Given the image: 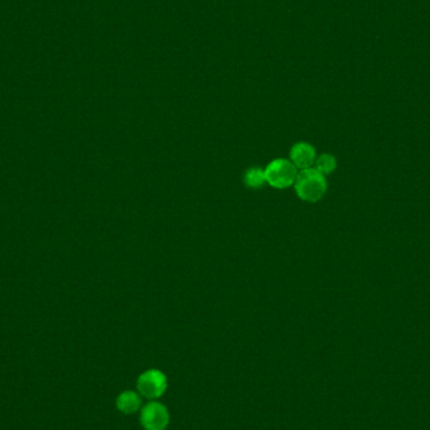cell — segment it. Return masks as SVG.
<instances>
[{
  "label": "cell",
  "instance_id": "6da1fadb",
  "mask_svg": "<svg viewBox=\"0 0 430 430\" xmlns=\"http://www.w3.org/2000/svg\"><path fill=\"white\" fill-rule=\"evenodd\" d=\"M295 190L301 200L307 203H316L324 198L327 192V181L324 175L318 172L315 167L306 169L298 172Z\"/></svg>",
  "mask_w": 430,
  "mask_h": 430
},
{
  "label": "cell",
  "instance_id": "7a4b0ae2",
  "mask_svg": "<svg viewBox=\"0 0 430 430\" xmlns=\"http://www.w3.org/2000/svg\"><path fill=\"white\" fill-rule=\"evenodd\" d=\"M298 170L291 160L276 159L265 169V183L276 189H286L295 185Z\"/></svg>",
  "mask_w": 430,
  "mask_h": 430
},
{
  "label": "cell",
  "instance_id": "3957f363",
  "mask_svg": "<svg viewBox=\"0 0 430 430\" xmlns=\"http://www.w3.org/2000/svg\"><path fill=\"white\" fill-rule=\"evenodd\" d=\"M167 388L166 377L160 370L145 371L140 375L138 380V390L141 397H147L150 400H155L165 392Z\"/></svg>",
  "mask_w": 430,
  "mask_h": 430
},
{
  "label": "cell",
  "instance_id": "277c9868",
  "mask_svg": "<svg viewBox=\"0 0 430 430\" xmlns=\"http://www.w3.org/2000/svg\"><path fill=\"white\" fill-rule=\"evenodd\" d=\"M140 420L145 430H165L170 422V415L163 404L150 402L142 408Z\"/></svg>",
  "mask_w": 430,
  "mask_h": 430
},
{
  "label": "cell",
  "instance_id": "5b68a950",
  "mask_svg": "<svg viewBox=\"0 0 430 430\" xmlns=\"http://www.w3.org/2000/svg\"><path fill=\"white\" fill-rule=\"evenodd\" d=\"M316 159H317L316 158V150L311 144L302 141V142H297V144L292 146L291 151H290V160L299 172L313 167Z\"/></svg>",
  "mask_w": 430,
  "mask_h": 430
},
{
  "label": "cell",
  "instance_id": "8992f818",
  "mask_svg": "<svg viewBox=\"0 0 430 430\" xmlns=\"http://www.w3.org/2000/svg\"><path fill=\"white\" fill-rule=\"evenodd\" d=\"M116 404L119 411H122L124 414H133L139 411L141 406V397L135 391H124L119 394Z\"/></svg>",
  "mask_w": 430,
  "mask_h": 430
},
{
  "label": "cell",
  "instance_id": "52a82bcc",
  "mask_svg": "<svg viewBox=\"0 0 430 430\" xmlns=\"http://www.w3.org/2000/svg\"><path fill=\"white\" fill-rule=\"evenodd\" d=\"M245 186L251 189H261L265 184V170L261 167H251L245 174Z\"/></svg>",
  "mask_w": 430,
  "mask_h": 430
},
{
  "label": "cell",
  "instance_id": "ba28073f",
  "mask_svg": "<svg viewBox=\"0 0 430 430\" xmlns=\"http://www.w3.org/2000/svg\"><path fill=\"white\" fill-rule=\"evenodd\" d=\"M336 166H338V161L331 154H322L315 161V169L324 176L335 172Z\"/></svg>",
  "mask_w": 430,
  "mask_h": 430
}]
</instances>
